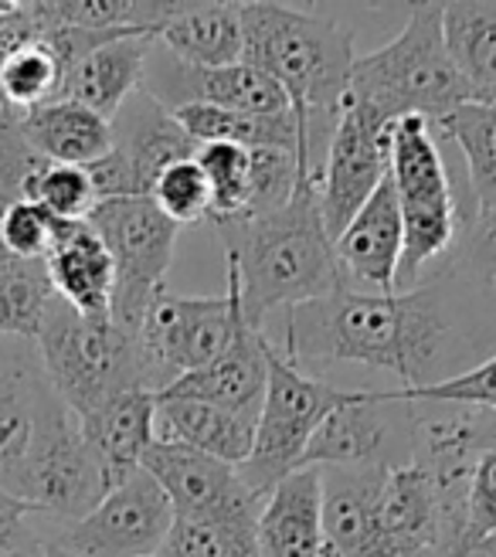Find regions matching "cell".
I'll list each match as a JSON object with an SVG mask.
<instances>
[{"label":"cell","mask_w":496,"mask_h":557,"mask_svg":"<svg viewBox=\"0 0 496 557\" xmlns=\"http://www.w3.org/2000/svg\"><path fill=\"white\" fill-rule=\"evenodd\" d=\"M459 275L425 278L405 293H357L350 286L286 310V350L293 364H364L419 392L446 381L459 360L462 320Z\"/></svg>","instance_id":"1"},{"label":"cell","mask_w":496,"mask_h":557,"mask_svg":"<svg viewBox=\"0 0 496 557\" xmlns=\"http://www.w3.org/2000/svg\"><path fill=\"white\" fill-rule=\"evenodd\" d=\"M241 62L286 92L299 129V181L317 184L350 92L354 35L326 14L259 0L241 4Z\"/></svg>","instance_id":"2"},{"label":"cell","mask_w":496,"mask_h":557,"mask_svg":"<svg viewBox=\"0 0 496 557\" xmlns=\"http://www.w3.org/2000/svg\"><path fill=\"white\" fill-rule=\"evenodd\" d=\"M214 232L238 272L241 310L259 330L275 310H293L350 286L323 225L320 190L310 181H299L280 211Z\"/></svg>","instance_id":"3"},{"label":"cell","mask_w":496,"mask_h":557,"mask_svg":"<svg viewBox=\"0 0 496 557\" xmlns=\"http://www.w3.org/2000/svg\"><path fill=\"white\" fill-rule=\"evenodd\" d=\"M347 96L371 106L388 123L419 116L429 126L470 102L446 48L443 4L411 8L405 27L388 45L354 59Z\"/></svg>","instance_id":"4"},{"label":"cell","mask_w":496,"mask_h":557,"mask_svg":"<svg viewBox=\"0 0 496 557\" xmlns=\"http://www.w3.org/2000/svg\"><path fill=\"white\" fill-rule=\"evenodd\" d=\"M41 371L62 405L82 418L129 387H147L144 357L136 337L113 323V317H82L59 296L51 299L35 337Z\"/></svg>","instance_id":"5"},{"label":"cell","mask_w":496,"mask_h":557,"mask_svg":"<svg viewBox=\"0 0 496 557\" xmlns=\"http://www.w3.org/2000/svg\"><path fill=\"white\" fill-rule=\"evenodd\" d=\"M392 184L401 211L405 252L395 278V293L416 289L425 265L452 252L466 225L462 198H456L449 163L435 144L425 120L408 116L392 126Z\"/></svg>","instance_id":"6"},{"label":"cell","mask_w":496,"mask_h":557,"mask_svg":"<svg viewBox=\"0 0 496 557\" xmlns=\"http://www.w3.org/2000/svg\"><path fill=\"white\" fill-rule=\"evenodd\" d=\"M361 392L350 387H334L326 381L310 377L299 371L283 350L272 344L269 350V381L256 422V445L252 456L238 466V476L256 496L265 499V493L286 480L293 469H302L307 445L323 425L330 411L350 405Z\"/></svg>","instance_id":"7"},{"label":"cell","mask_w":496,"mask_h":557,"mask_svg":"<svg viewBox=\"0 0 496 557\" xmlns=\"http://www.w3.org/2000/svg\"><path fill=\"white\" fill-rule=\"evenodd\" d=\"M14 496L24 499L41 520H51L59 527H69L92 513L106 496L99 462L92 459L86 438H82L78 418L54 392L38 411L32 449H27L24 466L17 472Z\"/></svg>","instance_id":"8"},{"label":"cell","mask_w":496,"mask_h":557,"mask_svg":"<svg viewBox=\"0 0 496 557\" xmlns=\"http://www.w3.org/2000/svg\"><path fill=\"white\" fill-rule=\"evenodd\" d=\"M102 238L113 259V323L126 333L140 330L157 293L168 289V272L174 262L177 225L168 221L150 198H116L102 201L86 218Z\"/></svg>","instance_id":"9"},{"label":"cell","mask_w":496,"mask_h":557,"mask_svg":"<svg viewBox=\"0 0 496 557\" xmlns=\"http://www.w3.org/2000/svg\"><path fill=\"white\" fill-rule=\"evenodd\" d=\"M228 293L225 296H177L171 289L157 293L150 310L136 330V347L144 357L150 392H163L177 377L201 371L225 350L241 310L238 272L225 259Z\"/></svg>","instance_id":"10"},{"label":"cell","mask_w":496,"mask_h":557,"mask_svg":"<svg viewBox=\"0 0 496 557\" xmlns=\"http://www.w3.org/2000/svg\"><path fill=\"white\" fill-rule=\"evenodd\" d=\"M419 405L392 392H361L350 405L330 411L307 445L302 466L320 469H395L416 459Z\"/></svg>","instance_id":"11"},{"label":"cell","mask_w":496,"mask_h":557,"mask_svg":"<svg viewBox=\"0 0 496 557\" xmlns=\"http://www.w3.org/2000/svg\"><path fill=\"white\" fill-rule=\"evenodd\" d=\"M392 126L395 123L381 120L371 106L347 96L317 181L320 211L330 238H337L347 228V221L364 208L377 184L388 177Z\"/></svg>","instance_id":"12"},{"label":"cell","mask_w":496,"mask_h":557,"mask_svg":"<svg viewBox=\"0 0 496 557\" xmlns=\"http://www.w3.org/2000/svg\"><path fill=\"white\" fill-rule=\"evenodd\" d=\"M171 527V496L140 469L123 486L109 490L92 513L69 527L54 523V534L82 557H153Z\"/></svg>","instance_id":"13"},{"label":"cell","mask_w":496,"mask_h":557,"mask_svg":"<svg viewBox=\"0 0 496 557\" xmlns=\"http://www.w3.org/2000/svg\"><path fill=\"white\" fill-rule=\"evenodd\" d=\"M269 350H272V341L265 337V330L252 326L245 310H238L232 341L225 344V350L201 371L177 377L171 387H163L157 395L198 398L218 408L259 418L265 381H269Z\"/></svg>","instance_id":"14"},{"label":"cell","mask_w":496,"mask_h":557,"mask_svg":"<svg viewBox=\"0 0 496 557\" xmlns=\"http://www.w3.org/2000/svg\"><path fill=\"white\" fill-rule=\"evenodd\" d=\"M78 429L99 462L106 493L116 490L144 469V456L157 442V395L147 387H129L82 414Z\"/></svg>","instance_id":"15"},{"label":"cell","mask_w":496,"mask_h":557,"mask_svg":"<svg viewBox=\"0 0 496 557\" xmlns=\"http://www.w3.org/2000/svg\"><path fill=\"white\" fill-rule=\"evenodd\" d=\"M51 395L35 341L0 337V490L14 496L38 411Z\"/></svg>","instance_id":"16"},{"label":"cell","mask_w":496,"mask_h":557,"mask_svg":"<svg viewBox=\"0 0 496 557\" xmlns=\"http://www.w3.org/2000/svg\"><path fill=\"white\" fill-rule=\"evenodd\" d=\"M334 252L347 283H368L377 293H395V278L405 252V228L392 174L377 184L364 208L334 238Z\"/></svg>","instance_id":"17"},{"label":"cell","mask_w":496,"mask_h":557,"mask_svg":"<svg viewBox=\"0 0 496 557\" xmlns=\"http://www.w3.org/2000/svg\"><path fill=\"white\" fill-rule=\"evenodd\" d=\"M381 557H435L443 513L429 469L416 459L384 472L377 496Z\"/></svg>","instance_id":"18"},{"label":"cell","mask_w":496,"mask_h":557,"mask_svg":"<svg viewBox=\"0 0 496 557\" xmlns=\"http://www.w3.org/2000/svg\"><path fill=\"white\" fill-rule=\"evenodd\" d=\"M153 45L157 38L150 32L133 27V32H123L120 38L92 48L86 59H78L69 69L59 99L86 106L96 116L113 123L129 96L144 89V72Z\"/></svg>","instance_id":"19"},{"label":"cell","mask_w":496,"mask_h":557,"mask_svg":"<svg viewBox=\"0 0 496 557\" xmlns=\"http://www.w3.org/2000/svg\"><path fill=\"white\" fill-rule=\"evenodd\" d=\"M256 534L262 557H330L323 541L320 466L293 469L265 493Z\"/></svg>","instance_id":"20"},{"label":"cell","mask_w":496,"mask_h":557,"mask_svg":"<svg viewBox=\"0 0 496 557\" xmlns=\"http://www.w3.org/2000/svg\"><path fill=\"white\" fill-rule=\"evenodd\" d=\"M113 150L126 163L136 198H150L153 181L171 163L195 157L198 144L181 129L171 109H163L153 96L140 89L129 96V102L113 120Z\"/></svg>","instance_id":"21"},{"label":"cell","mask_w":496,"mask_h":557,"mask_svg":"<svg viewBox=\"0 0 496 557\" xmlns=\"http://www.w3.org/2000/svg\"><path fill=\"white\" fill-rule=\"evenodd\" d=\"M388 469H320L330 557H381L377 496Z\"/></svg>","instance_id":"22"},{"label":"cell","mask_w":496,"mask_h":557,"mask_svg":"<svg viewBox=\"0 0 496 557\" xmlns=\"http://www.w3.org/2000/svg\"><path fill=\"white\" fill-rule=\"evenodd\" d=\"M51 289L82 317H109L113 310V259L89 221H62L59 238L45 259Z\"/></svg>","instance_id":"23"},{"label":"cell","mask_w":496,"mask_h":557,"mask_svg":"<svg viewBox=\"0 0 496 557\" xmlns=\"http://www.w3.org/2000/svg\"><path fill=\"white\" fill-rule=\"evenodd\" d=\"M256 422L228 408H218L198 398H177V395H157V438L177 442L201 456L218 462L241 466L252 456L256 445Z\"/></svg>","instance_id":"24"},{"label":"cell","mask_w":496,"mask_h":557,"mask_svg":"<svg viewBox=\"0 0 496 557\" xmlns=\"http://www.w3.org/2000/svg\"><path fill=\"white\" fill-rule=\"evenodd\" d=\"M17 129L27 139V147L48 163L89 166L113 150V123L69 99H54L17 113Z\"/></svg>","instance_id":"25"},{"label":"cell","mask_w":496,"mask_h":557,"mask_svg":"<svg viewBox=\"0 0 496 557\" xmlns=\"http://www.w3.org/2000/svg\"><path fill=\"white\" fill-rule=\"evenodd\" d=\"M153 38L190 69L235 65L241 62V4H174Z\"/></svg>","instance_id":"26"},{"label":"cell","mask_w":496,"mask_h":557,"mask_svg":"<svg viewBox=\"0 0 496 557\" xmlns=\"http://www.w3.org/2000/svg\"><path fill=\"white\" fill-rule=\"evenodd\" d=\"M443 32L470 102L496 106V4H443Z\"/></svg>","instance_id":"27"},{"label":"cell","mask_w":496,"mask_h":557,"mask_svg":"<svg viewBox=\"0 0 496 557\" xmlns=\"http://www.w3.org/2000/svg\"><path fill=\"white\" fill-rule=\"evenodd\" d=\"M435 126L462 153L473 211L493 208L496 205V106L462 102Z\"/></svg>","instance_id":"28"},{"label":"cell","mask_w":496,"mask_h":557,"mask_svg":"<svg viewBox=\"0 0 496 557\" xmlns=\"http://www.w3.org/2000/svg\"><path fill=\"white\" fill-rule=\"evenodd\" d=\"M51 299L54 289L45 262H4L0 265V337L35 341Z\"/></svg>","instance_id":"29"},{"label":"cell","mask_w":496,"mask_h":557,"mask_svg":"<svg viewBox=\"0 0 496 557\" xmlns=\"http://www.w3.org/2000/svg\"><path fill=\"white\" fill-rule=\"evenodd\" d=\"M195 160L211 190V225H241L248 214V190H252V153L238 144H204Z\"/></svg>","instance_id":"30"},{"label":"cell","mask_w":496,"mask_h":557,"mask_svg":"<svg viewBox=\"0 0 496 557\" xmlns=\"http://www.w3.org/2000/svg\"><path fill=\"white\" fill-rule=\"evenodd\" d=\"M24 201L41 205L59 221H86L92 208L99 205L86 166H65V163H45L41 171L27 181Z\"/></svg>","instance_id":"31"},{"label":"cell","mask_w":496,"mask_h":557,"mask_svg":"<svg viewBox=\"0 0 496 557\" xmlns=\"http://www.w3.org/2000/svg\"><path fill=\"white\" fill-rule=\"evenodd\" d=\"M150 201L157 211L174 221V225H201L211 218V190L201 174V166L195 157L177 160L163 171L153 187H150Z\"/></svg>","instance_id":"32"},{"label":"cell","mask_w":496,"mask_h":557,"mask_svg":"<svg viewBox=\"0 0 496 557\" xmlns=\"http://www.w3.org/2000/svg\"><path fill=\"white\" fill-rule=\"evenodd\" d=\"M398 401L411 405H452V408H473L496 414V354L480 360V364L466 368L459 374H449L432 387H419V392H392Z\"/></svg>","instance_id":"33"},{"label":"cell","mask_w":496,"mask_h":557,"mask_svg":"<svg viewBox=\"0 0 496 557\" xmlns=\"http://www.w3.org/2000/svg\"><path fill=\"white\" fill-rule=\"evenodd\" d=\"M252 190H248V214L245 221L280 211L299 184V157L293 150L252 147ZM225 228V225H222Z\"/></svg>","instance_id":"34"},{"label":"cell","mask_w":496,"mask_h":557,"mask_svg":"<svg viewBox=\"0 0 496 557\" xmlns=\"http://www.w3.org/2000/svg\"><path fill=\"white\" fill-rule=\"evenodd\" d=\"M449 272L470 278V283H496V205L473 211L452 245Z\"/></svg>","instance_id":"35"},{"label":"cell","mask_w":496,"mask_h":557,"mask_svg":"<svg viewBox=\"0 0 496 557\" xmlns=\"http://www.w3.org/2000/svg\"><path fill=\"white\" fill-rule=\"evenodd\" d=\"M62 221L48 214L35 201H14L4 214V248L11 259L21 262H45L54 238H59Z\"/></svg>","instance_id":"36"},{"label":"cell","mask_w":496,"mask_h":557,"mask_svg":"<svg viewBox=\"0 0 496 557\" xmlns=\"http://www.w3.org/2000/svg\"><path fill=\"white\" fill-rule=\"evenodd\" d=\"M48 160H41L17 129V113L0 109V194L11 201H24V187Z\"/></svg>","instance_id":"37"},{"label":"cell","mask_w":496,"mask_h":557,"mask_svg":"<svg viewBox=\"0 0 496 557\" xmlns=\"http://www.w3.org/2000/svg\"><path fill=\"white\" fill-rule=\"evenodd\" d=\"M466 517L476 541L496 534V449H483L473 462L470 486H466Z\"/></svg>","instance_id":"38"},{"label":"cell","mask_w":496,"mask_h":557,"mask_svg":"<svg viewBox=\"0 0 496 557\" xmlns=\"http://www.w3.org/2000/svg\"><path fill=\"white\" fill-rule=\"evenodd\" d=\"M153 557H232V554L211 527L174 517L171 534L163 537V544Z\"/></svg>","instance_id":"39"},{"label":"cell","mask_w":496,"mask_h":557,"mask_svg":"<svg viewBox=\"0 0 496 557\" xmlns=\"http://www.w3.org/2000/svg\"><path fill=\"white\" fill-rule=\"evenodd\" d=\"M41 517H24V520H0V550H14L24 544L45 541V527L38 523Z\"/></svg>","instance_id":"40"},{"label":"cell","mask_w":496,"mask_h":557,"mask_svg":"<svg viewBox=\"0 0 496 557\" xmlns=\"http://www.w3.org/2000/svg\"><path fill=\"white\" fill-rule=\"evenodd\" d=\"M24 517H38L24 499L11 496L8 490H0V520H24Z\"/></svg>","instance_id":"41"},{"label":"cell","mask_w":496,"mask_h":557,"mask_svg":"<svg viewBox=\"0 0 496 557\" xmlns=\"http://www.w3.org/2000/svg\"><path fill=\"white\" fill-rule=\"evenodd\" d=\"M45 557H82L78 550H72L59 534H54V523L45 527Z\"/></svg>","instance_id":"42"},{"label":"cell","mask_w":496,"mask_h":557,"mask_svg":"<svg viewBox=\"0 0 496 557\" xmlns=\"http://www.w3.org/2000/svg\"><path fill=\"white\" fill-rule=\"evenodd\" d=\"M480 414V438H483V449H496V414L489 411H476Z\"/></svg>","instance_id":"43"},{"label":"cell","mask_w":496,"mask_h":557,"mask_svg":"<svg viewBox=\"0 0 496 557\" xmlns=\"http://www.w3.org/2000/svg\"><path fill=\"white\" fill-rule=\"evenodd\" d=\"M0 557H45V541L24 544V547H14V550H0Z\"/></svg>","instance_id":"44"},{"label":"cell","mask_w":496,"mask_h":557,"mask_svg":"<svg viewBox=\"0 0 496 557\" xmlns=\"http://www.w3.org/2000/svg\"><path fill=\"white\" fill-rule=\"evenodd\" d=\"M14 201L11 198H4V194H0V265L4 262H14L11 256H8V248H4V214H8V208H11Z\"/></svg>","instance_id":"45"},{"label":"cell","mask_w":496,"mask_h":557,"mask_svg":"<svg viewBox=\"0 0 496 557\" xmlns=\"http://www.w3.org/2000/svg\"><path fill=\"white\" fill-rule=\"evenodd\" d=\"M489 541H496V534H493V537H489Z\"/></svg>","instance_id":"46"}]
</instances>
